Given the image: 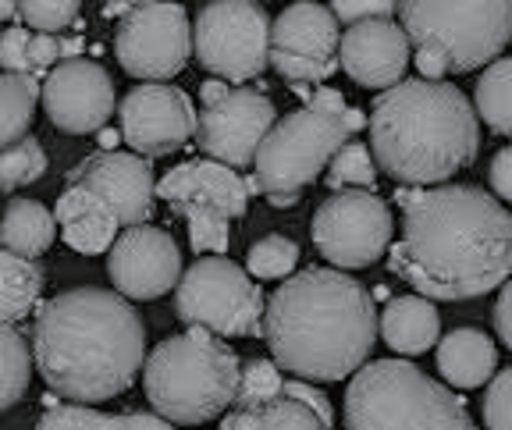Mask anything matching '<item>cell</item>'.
I'll use <instances>...</instances> for the list:
<instances>
[{
  "label": "cell",
  "instance_id": "cell-1",
  "mask_svg": "<svg viewBox=\"0 0 512 430\" xmlns=\"http://www.w3.org/2000/svg\"><path fill=\"white\" fill-rule=\"evenodd\" d=\"M402 239L388 271L431 303H466L512 278V214L480 185L441 182L399 192Z\"/></svg>",
  "mask_w": 512,
  "mask_h": 430
},
{
  "label": "cell",
  "instance_id": "cell-2",
  "mask_svg": "<svg viewBox=\"0 0 512 430\" xmlns=\"http://www.w3.org/2000/svg\"><path fill=\"white\" fill-rule=\"evenodd\" d=\"M146 359V327L125 295L72 288L36 313L32 363L50 391L93 406L132 388Z\"/></svg>",
  "mask_w": 512,
  "mask_h": 430
},
{
  "label": "cell",
  "instance_id": "cell-3",
  "mask_svg": "<svg viewBox=\"0 0 512 430\" xmlns=\"http://www.w3.org/2000/svg\"><path fill=\"white\" fill-rule=\"evenodd\" d=\"M264 338L278 370L310 384L345 381L377 342L374 295L342 271L306 267L264 303Z\"/></svg>",
  "mask_w": 512,
  "mask_h": 430
},
{
  "label": "cell",
  "instance_id": "cell-4",
  "mask_svg": "<svg viewBox=\"0 0 512 430\" xmlns=\"http://www.w3.org/2000/svg\"><path fill=\"white\" fill-rule=\"evenodd\" d=\"M370 153L402 185H441L470 168L480 146V121L452 82L402 79L374 100Z\"/></svg>",
  "mask_w": 512,
  "mask_h": 430
},
{
  "label": "cell",
  "instance_id": "cell-5",
  "mask_svg": "<svg viewBox=\"0 0 512 430\" xmlns=\"http://www.w3.org/2000/svg\"><path fill=\"white\" fill-rule=\"evenodd\" d=\"M239 356L207 327L171 335L143 359V388L168 423H207L232 406Z\"/></svg>",
  "mask_w": 512,
  "mask_h": 430
},
{
  "label": "cell",
  "instance_id": "cell-6",
  "mask_svg": "<svg viewBox=\"0 0 512 430\" xmlns=\"http://www.w3.org/2000/svg\"><path fill=\"white\" fill-rule=\"evenodd\" d=\"M345 430H480L456 391L406 359L363 363L345 391Z\"/></svg>",
  "mask_w": 512,
  "mask_h": 430
},
{
  "label": "cell",
  "instance_id": "cell-7",
  "mask_svg": "<svg viewBox=\"0 0 512 430\" xmlns=\"http://www.w3.org/2000/svg\"><path fill=\"white\" fill-rule=\"evenodd\" d=\"M409 47L441 43L448 72L491 64L512 43V0H399Z\"/></svg>",
  "mask_w": 512,
  "mask_h": 430
},
{
  "label": "cell",
  "instance_id": "cell-8",
  "mask_svg": "<svg viewBox=\"0 0 512 430\" xmlns=\"http://www.w3.org/2000/svg\"><path fill=\"white\" fill-rule=\"evenodd\" d=\"M345 139H352V132L342 118L310 111V107L274 121L253 157V178L267 196V203L271 207H296L299 192L310 182H317V175L328 168V160L335 157V150Z\"/></svg>",
  "mask_w": 512,
  "mask_h": 430
},
{
  "label": "cell",
  "instance_id": "cell-9",
  "mask_svg": "<svg viewBox=\"0 0 512 430\" xmlns=\"http://www.w3.org/2000/svg\"><path fill=\"white\" fill-rule=\"evenodd\" d=\"M175 313L217 338L264 335V292L224 256H200L175 285Z\"/></svg>",
  "mask_w": 512,
  "mask_h": 430
},
{
  "label": "cell",
  "instance_id": "cell-10",
  "mask_svg": "<svg viewBox=\"0 0 512 430\" xmlns=\"http://www.w3.org/2000/svg\"><path fill=\"white\" fill-rule=\"evenodd\" d=\"M271 18L256 0H210L192 22V54L214 79L246 82L267 68Z\"/></svg>",
  "mask_w": 512,
  "mask_h": 430
},
{
  "label": "cell",
  "instance_id": "cell-11",
  "mask_svg": "<svg viewBox=\"0 0 512 430\" xmlns=\"http://www.w3.org/2000/svg\"><path fill=\"white\" fill-rule=\"evenodd\" d=\"M114 57L143 82H168L192 57V22L178 0H136L114 32Z\"/></svg>",
  "mask_w": 512,
  "mask_h": 430
},
{
  "label": "cell",
  "instance_id": "cell-12",
  "mask_svg": "<svg viewBox=\"0 0 512 430\" xmlns=\"http://www.w3.org/2000/svg\"><path fill=\"white\" fill-rule=\"evenodd\" d=\"M392 210L374 189H338L313 214L310 235L317 253L338 271H363L388 253Z\"/></svg>",
  "mask_w": 512,
  "mask_h": 430
},
{
  "label": "cell",
  "instance_id": "cell-13",
  "mask_svg": "<svg viewBox=\"0 0 512 430\" xmlns=\"http://www.w3.org/2000/svg\"><path fill=\"white\" fill-rule=\"evenodd\" d=\"M338 18L317 0L288 4L271 22V47L267 64L281 79L306 86V82H328L338 72Z\"/></svg>",
  "mask_w": 512,
  "mask_h": 430
},
{
  "label": "cell",
  "instance_id": "cell-14",
  "mask_svg": "<svg viewBox=\"0 0 512 430\" xmlns=\"http://www.w3.org/2000/svg\"><path fill=\"white\" fill-rule=\"evenodd\" d=\"M121 136L139 157H168L196 139V107L189 93L164 82L136 86L121 100Z\"/></svg>",
  "mask_w": 512,
  "mask_h": 430
},
{
  "label": "cell",
  "instance_id": "cell-15",
  "mask_svg": "<svg viewBox=\"0 0 512 430\" xmlns=\"http://www.w3.org/2000/svg\"><path fill=\"white\" fill-rule=\"evenodd\" d=\"M278 121L271 96L256 89H228V93L196 114V143L210 160H221L228 168H249Z\"/></svg>",
  "mask_w": 512,
  "mask_h": 430
},
{
  "label": "cell",
  "instance_id": "cell-16",
  "mask_svg": "<svg viewBox=\"0 0 512 430\" xmlns=\"http://www.w3.org/2000/svg\"><path fill=\"white\" fill-rule=\"evenodd\" d=\"M43 111L68 136H89L104 128L114 114V82L104 64L89 57L57 61L54 72L40 86Z\"/></svg>",
  "mask_w": 512,
  "mask_h": 430
},
{
  "label": "cell",
  "instance_id": "cell-17",
  "mask_svg": "<svg viewBox=\"0 0 512 430\" xmlns=\"http://www.w3.org/2000/svg\"><path fill=\"white\" fill-rule=\"evenodd\" d=\"M107 274L118 295L125 299H160L182 278V253L178 242L164 228L153 224H132L114 239L107 256Z\"/></svg>",
  "mask_w": 512,
  "mask_h": 430
},
{
  "label": "cell",
  "instance_id": "cell-18",
  "mask_svg": "<svg viewBox=\"0 0 512 430\" xmlns=\"http://www.w3.org/2000/svg\"><path fill=\"white\" fill-rule=\"evenodd\" d=\"M68 185H82V189L96 192L118 214L121 228L146 224V217L153 210V196H157L150 160L121 150H104L79 160L68 171Z\"/></svg>",
  "mask_w": 512,
  "mask_h": 430
},
{
  "label": "cell",
  "instance_id": "cell-19",
  "mask_svg": "<svg viewBox=\"0 0 512 430\" xmlns=\"http://www.w3.org/2000/svg\"><path fill=\"white\" fill-rule=\"evenodd\" d=\"M338 64L356 86L388 89L402 82L409 68V40L392 18L352 22L338 40Z\"/></svg>",
  "mask_w": 512,
  "mask_h": 430
},
{
  "label": "cell",
  "instance_id": "cell-20",
  "mask_svg": "<svg viewBox=\"0 0 512 430\" xmlns=\"http://www.w3.org/2000/svg\"><path fill=\"white\" fill-rule=\"evenodd\" d=\"M157 196L178 217L192 207H214L228 217H242L249 207L246 182L221 160H185L157 182Z\"/></svg>",
  "mask_w": 512,
  "mask_h": 430
},
{
  "label": "cell",
  "instance_id": "cell-21",
  "mask_svg": "<svg viewBox=\"0 0 512 430\" xmlns=\"http://www.w3.org/2000/svg\"><path fill=\"white\" fill-rule=\"evenodd\" d=\"M54 221L61 228L64 242L82 256H100L114 246L118 239V214L107 207L96 192L82 189V185H68V189L57 196Z\"/></svg>",
  "mask_w": 512,
  "mask_h": 430
},
{
  "label": "cell",
  "instance_id": "cell-22",
  "mask_svg": "<svg viewBox=\"0 0 512 430\" xmlns=\"http://www.w3.org/2000/svg\"><path fill=\"white\" fill-rule=\"evenodd\" d=\"M377 331H381L384 345L395 349L399 356H420V352L438 345L441 317L424 295H399V299L384 306Z\"/></svg>",
  "mask_w": 512,
  "mask_h": 430
},
{
  "label": "cell",
  "instance_id": "cell-23",
  "mask_svg": "<svg viewBox=\"0 0 512 430\" xmlns=\"http://www.w3.org/2000/svg\"><path fill=\"white\" fill-rule=\"evenodd\" d=\"M438 370L452 388H480L498 370V349L477 327H456L438 342Z\"/></svg>",
  "mask_w": 512,
  "mask_h": 430
},
{
  "label": "cell",
  "instance_id": "cell-24",
  "mask_svg": "<svg viewBox=\"0 0 512 430\" xmlns=\"http://www.w3.org/2000/svg\"><path fill=\"white\" fill-rule=\"evenodd\" d=\"M57 239L54 210L36 200H11L0 217V242L18 256H43Z\"/></svg>",
  "mask_w": 512,
  "mask_h": 430
},
{
  "label": "cell",
  "instance_id": "cell-25",
  "mask_svg": "<svg viewBox=\"0 0 512 430\" xmlns=\"http://www.w3.org/2000/svg\"><path fill=\"white\" fill-rule=\"evenodd\" d=\"M43 292V271L29 256H18L11 249H0V320L18 324L25 320Z\"/></svg>",
  "mask_w": 512,
  "mask_h": 430
},
{
  "label": "cell",
  "instance_id": "cell-26",
  "mask_svg": "<svg viewBox=\"0 0 512 430\" xmlns=\"http://www.w3.org/2000/svg\"><path fill=\"white\" fill-rule=\"evenodd\" d=\"M36 430H175V423L157 413H96L82 402H72L47 409Z\"/></svg>",
  "mask_w": 512,
  "mask_h": 430
},
{
  "label": "cell",
  "instance_id": "cell-27",
  "mask_svg": "<svg viewBox=\"0 0 512 430\" xmlns=\"http://www.w3.org/2000/svg\"><path fill=\"white\" fill-rule=\"evenodd\" d=\"M40 104V82L29 72H0V150L29 132Z\"/></svg>",
  "mask_w": 512,
  "mask_h": 430
},
{
  "label": "cell",
  "instance_id": "cell-28",
  "mask_svg": "<svg viewBox=\"0 0 512 430\" xmlns=\"http://www.w3.org/2000/svg\"><path fill=\"white\" fill-rule=\"evenodd\" d=\"M473 111L498 136L512 139V57L491 61L473 89Z\"/></svg>",
  "mask_w": 512,
  "mask_h": 430
},
{
  "label": "cell",
  "instance_id": "cell-29",
  "mask_svg": "<svg viewBox=\"0 0 512 430\" xmlns=\"http://www.w3.org/2000/svg\"><path fill=\"white\" fill-rule=\"evenodd\" d=\"M32 381V349L15 324L0 320V413L25 399Z\"/></svg>",
  "mask_w": 512,
  "mask_h": 430
},
{
  "label": "cell",
  "instance_id": "cell-30",
  "mask_svg": "<svg viewBox=\"0 0 512 430\" xmlns=\"http://www.w3.org/2000/svg\"><path fill=\"white\" fill-rule=\"evenodd\" d=\"M43 171H47V153L40 139L22 136L18 143L0 150V192H15L40 182Z\"/></svg>",
  "mask_w": 512,
  "mask_h": 430
},
{
  "label": "cell",
  "instance_id": "cell-31",
  "mask_svg": "<svg viewBox=\"0 0 512 430\" xmlns=\"http://www.w3.org/2000/svg\"><path fill=\"white\" fill-rule=\"evenodd\" d=\"M377 182V164L374 153L363 143L345 139L335 150V157L328 160V185L331 189H374Z\"/></svg>",
  "mask_w": 512,
  "mask_h": 430
},
{
  "label": "cell",
  "instance_id": "cell-32",
  "mask_svg": "<svg viewBox=\"0 0 512 430\" xmlns=\"http://www.w3.org/2000/svg\"><path fill=\"white\" fill-rule=\"evenodd\" d=\"M299 263V246L285 235H264L260 242H253L246 253V274L256 281H274L288 278Z\"/></svg>",
  "mask_w": 512,
  "mask_h": 430
},
{
  "label": "cell",
  "instance_id": "cell-33",
  "mask_svg": "<svg viewBox=\"0 0 512 430\" xmlns=\"http://www.w3.org/2000/svg\"><path fill=\"white\" fill-rule=\"evenodd\" d=\"M281 377L274 359H249L246 367L239 370V388H235L232 406L239 409H264L267 402H274L281 395Z\"/></svg>",
  "mask_w": 512,
  "mask_h": 430
},
{
  "label": "cell",
  "instance_id": "cell-34",
  "mask_svg": "<svg viewBox=\"0 0 512 430\" xmlns=\"http://www.w3.org/2000/svg\"><path fill=\"white\" fill-rule=\"evenodd\" d=\"M185 224H189V242H192V253H214V256H224L228 253V221L232 217L221 214L214 207H192L185 210Z\"/></svg>",
  "mask_w": 512,
  "mask_h": 430
},
{
  "label": "cell",
  "instance_id": "cell-35",
  "mask_svg": "<svg viewBox=\"0 0 512 430\" xmlns=\"http://www.w3.org/2000/svg\"><path fill=\"white\" fill-rule=\"evenodd\" d=\"M256 430H328V423L320 420L310 406H303L299 399L278 395L274 402H267L256 413Z\"/></svg>",
  "mask_w": 512,
  "mask_h": 430
},
{
  "label": "cell",
  "instance_id": "cell-36",
  "mask_svg": "<svg viewBox=\"0 0 512 430\" xmlns=\"http://www.w3.org/2000/svg\"><path fill=\"white\" fill-rule=\"evenodd\" d=\"M82 0H18V18L32 32H64L79 18Z\"/></svg>",
  "mask_w": 512,
  "mask_h": 430
},
{
  "label": "cell",
  "instance_id": "cell-37",
  "mask_svg": "<svg viewBox=\"0 0 512 430\" xmlns=\"http://www.w3.org/2000/svg\"><path fill=\"white\" fill-rule=\"evenodd\" d=\"M484 427L488 430H512V367L498 370L484 395Z\"/></svg>",
  "mask_w": 512,
  "mask_h": 430
},
{
  "label": "cell",
  "instance_id": "cell-38",
  "mask_svg": "<svg viewBox=\"0 0 512 430\" xmlns=\"http://www.w3.org/2000/svg\"><path fill=\"white\" fill-rule=\"evenodd\" d=\"M399 0H331V15L342 25L363 22V18H392Z\"/></svg>",
  "mask_w": 512,
  "mask_h": 430
},
{
  "label": "cell",
  "instance_id": "cell-39",
  "mask_svg": "<svg viewBox=\"0 0 512 430\" xmlns=\"http://www.w3.org/2000/svg\"><path fill=\"white\" fill-rule=\"evenodd\" d=\"M29 29H8L0 36V68L4 72H29Z\"/></svg>",
  "mask_w": 512,
  "mask_h": 430
},
{
  "label": "cell",
  "instance_id": "cell-40",
  "mask_svg": "<svg viewBox=\"0 0 512 430\" xmlns=\"http://www.w3.org/2000/svg\"><path fill=\"white\" fill-rule=\"evenodd\" d=\"M281 395H288V399H299V402H303V406H310L313 413H317L320 420L328 423V430H331V423H335V409H331L328 395H324V391L313 388L310 381H299V377H292V381L281 384Z\"/></svg>",
  "mask_w": 512,
  "mask_h": 430
},
{
  "label": "cell",
  "instance_id": "cell-41",
  "mask_svg": "<svg viewBox=\"0 0 512 430\" xmlns=\"http://www.w3.org/2000/svg\"><path fill=\"white\" fill-rule=\"evenodd\" d=\"M61 61V40L57 32H32L29 40V72H43Z\"/></svg>",
  "mask_w": 512,
  "mask_h": 430
},
{
  "label": "cell",
  "instance_id": "cell-42",
  "mask_svg": "<svg viewBox=\"0 0 512 430\" xmlns=\"http://www.w3.org/2000/svg\"><path fill=\"white\" fill-rule=\"evenodd\" d=\"M413 61H416V68H420V79L438 82L448 75V54H445L441 43H420L416 54H413Z\"/></svg>",
  "mask_w": 512,
  "mask_h": 430
},
{
  "label": "cell",
  "instance_id": "cell-43",
  "mask_svg": "<svg viewBox=\"0 0 512 430\" xmlns=\"http://www.w3.org/2000/svg\"><path fill=\"white\" fill-rule=\"evenodd\" d=\"M488 178H491V189H495L498 200L512 203V146H505V150L495 153V160H491V168H488Z\"/></svg>",
  "mask_w": 512,
  "mask_h": 430
},
{
  "label": "cell",
  "instance_id": "cell-44",
  "mask_svg": "<svg viewBox=\"0 0 512 430\" xmlns=\"http://www.w3.org/2000/svg\"><path fill=\"white\" fill-rule=\"evenodd\" d=\"M495 331L498 338H502L505 345H509L512 352V278L502 285V292H498V303H495Z\"/></svg>",
  "mask_w": 512,
  "mask_h": 430
},
{
  "label": "cell",
  "instance_id": "cell-45",
  "mask_svg": "<svg viewBox=\"0 0 512 430\" xmlns=\"http://www.w3.org/2000/svg\"><path fill=\"white\" fill-rule=\"evenodd\" d=\"M292 89H303V93H306V86H292ZM306 96H310V111L335 114V118H342V111H345V96L338 93V89L320 86L317 93H306Z\"/></svg>",
  "mask_w": 512,
  "mask_h": 430
},
{
  "label": "cell",
  "instance_id": "cell-46",
  "mask_svg": "<svg viewBox=\"0 0 512 430\" xmlns=\"http://www.w3.org/2000/svg\"><path fill=\"white\" fill-rule=\"evenodd\" d=\"M256 413H260V409L232 406V413L221 420V430H256Z\"/></svg>",
  "mask_w": 512,
  "mask_h": 430
},
{
  "label": "cell",
  "instance_id": "cell-47",
  "mask_svg": "<svg viewBox=\"0 0 512 430\" xmlns=\"http://www.w3.org/2000/svg\"><path fill=\"white\" fill-rule=\"evenodd\" d=\"M200 93H203V104L210 107V104H217L224 93H228V86H224V79H210V82H203Z\"/></svg>",
  "mask_w": 512,
  "mask_h": 430
},
{
  "label": "cell",
  "instance_id": "cell-48",
  "mask_svg": "<svg viewBox=\"0 0 512 430\" xmlns=\"http://www.w3.org/2000/svg\"><path fill=\"white\" fill-rule=\"evenodd\" d=\"M342 121H345V128H349V132H360V128L367 125V114L356 111V107H345V111H342Z\"/></svg>",
  "mask_w": 512,
  "mask_h": 430
},
{
  "label": "cell",
  "instance_id": "cell-49",
  "mask_svg": "<svg viewBox=\"0 0 512 430\" xmlns=\"http://www.w3.org/2000/svg\"><path fill=\"white\" fill-rule=\"evenodd\" d=\"M136 0H107V8H104V15H111V18H118V15H125L128 8H132Z\"/></svg>",
  "mask_w": 512,
  "mask_h": 430
},
{
  "label": "cell",
  "instance_id": "cell-50",
  "mask_svg": "<svg viewBox=\"0 0 512 430\" xmlns=\"http://www.w3.org/2000/svg\"><path fill=\"white\" fill-rule=\"evenodd\" d=\"M15 15H18V0H0V22H8Z\"/></svg>",
  "mask_w": 512,
  "mask_h": 430
},
{
  "label": "cell",
  "instance_id": "cell-51",
  "mask_svg": "<svg viewBox=\"0 0 512 430\" xmlns=\"http://www.w3.org/2000/svg\"><path fill=\"white\" fill-rule=\"evenodd\" d=\"M82 50V40H61V57L68 61V57H75Z\"/></svg>",
  "mask_w": 512,
  "mask_h": 430
}]
</instances>
